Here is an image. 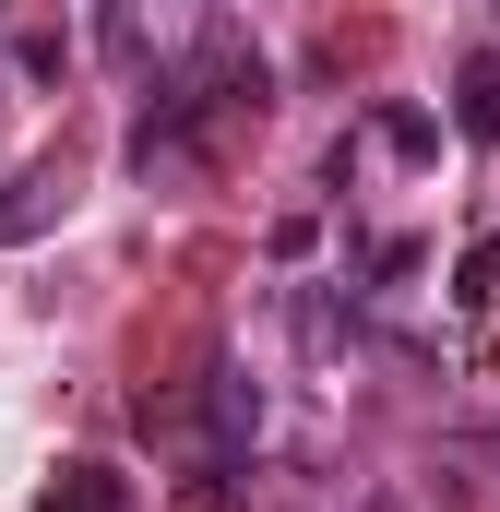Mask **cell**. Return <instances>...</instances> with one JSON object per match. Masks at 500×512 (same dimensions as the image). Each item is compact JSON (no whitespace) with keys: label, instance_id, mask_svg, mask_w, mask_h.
I'll list each match as a JSON object with an SVG mask.
<instances>
[{"label":"cell","instance_id":"cell-2","mask_svg":"<svg viewBox=\"0 0 500 512\" xmlns=\"http://www.w3.org/2000/svg\"><path fill=\"white\" fill-rule=\"evenodd\" d=\"M453 120H465V143H500V48H477V60H465V84H453Z\"/></svg>","mask_w":500,"mask_h":512},{"label":"cell","instance_id":"cell-5","mask_svg":"<svg viewBox=\"0 0 500 512\" xmlns=\"http://www.w3.org/2000/svg\"><path fill=\"white\" fill-rule=\"evenodd\" d=\"M96 48L108 60H143V0H96Z\"/></svg>","mask_w":500,"mask_h":512},{"label":"cell","instance_id":"cell-3","mask_svg":"<svg viewBox=\"0 0 500 512\" xmlns=\"http://www.w3.org/2000/svg\"><path fill=\"white\" fill-rule=\"evenodd\" d=\"M60 203H72V191H60L48 167H36V179H12V191H0V251H12V239H36V227H48Z\"/></svg>","mask_w":500,"mask_h":512},{"label":"cell","instance_id":"cell-6","mask_svg":"<svg viewBox=\"0 0 500 512\" xmlns=\"http://www.w3.org/2000/svg\"><path fill=\"white\" fill-rule=\"evenodd\" d=\"M453 298H465V310H489V298H500V239H477V251L453 262Z\"/></svg>","mask_w":500,"mask_h":512},{"label":"cell","instance_id":"cell-7","mask_svg":"<svg viewBox=\"0 0 500 512\" xmlns=\"http://www.w3.org/2000/svg\"><path fill=\"white\" fill-rule=\"evenodd\" d=\"M381 143H393V155H441V120H429V108H381Z\"/></svg>","mask_w":500,"mask_h":512},{"label":"cell","instance_id":"cell-9","mask_svg":"<svg viewBox=\"0 0 500 512\" xmlns=\"http://www.w3.org/2000/svg\"><path fill=\"white\" fill-rule=\"evenodd\" d=\"M358 512H405V501H358Z\"/></svg>","mask_w":500,"mask_h":512},{"label":"cell","instance_id":"cell-4","mask_svg":"<svg viewBox=\"0 0 500 512\" xmlns=\"http://www.w3.org/2000/svg\"><path fill=\"white\" fill-rule=\"evenodd\" d=\"M36 512H120V477H108V465H60V489Z\"/></svg>","mask_w":500,"mask_h":512},{"label":"cell","instance_id":"cell-1","mask_svg":"<svg viewBox=\"0 0 500 512\" xmlns=\"http://www.w3.org/2000/svg\"><path fill=\"white\" fill-rule=\"evenodd\" d=\"M191 417H203V477H239L250 441H262V382H250L239 358H215V370L191 382Z\"/></svg>","mask_w":500,"mask_h":512},{"label":"cell","instance_id":"cell-8","mask_svg":"<svg viewBox=\"0 0 500 512\" xmlns=\"http://www.w3.org/2000/svg\"><path fill=\"white\" fill-rule=\"evenodd\" d=\"M417 262H429V239H381V251H370V286H405Z\"/></svg>","mask_w":500,"mask_h":512}]
</instances>
